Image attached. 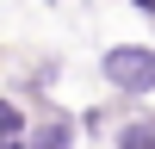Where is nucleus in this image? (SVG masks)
I'll return each instance as SVG.
<instances>
[{
	"label": "nucleus",
	"instance_id": "obj_1",
	"mask_svg": "<svg viewBox=\"0 0 155 149\" xmlns=\"http://www.w3.org/2000/svg\"><path fill=\"white\" fill-rule=\"evenodd\" d=\"M149 143H155V131H149V124H137V131L124 137V149H149Z\"/></svg>",
	"mask_w": 155,
	"mask_h": 149
}]
</instances>
